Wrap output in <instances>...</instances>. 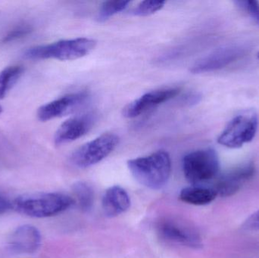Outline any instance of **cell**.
I'll return each instance as SVG.
<instances>
[{
  "instance_id": "2e32d148",
  "label": "cell",
  "mask_w": 259,
  "mask_h": 258,
  "mask_svg": "<svg viewBox=\"0 0 259 258\" xmlns=\"http://www.w3.org/2000/svg\"><path fill=\"white\" fill-rule=\"evenodd\" d=\"M23 72L24 68L20 65L6 67L0 71V100L3 99L16 84Z\"/></svg>"
},
{
  "instance_id": "ac0fdd59",
  "label": "cell",
  "mask_w": 259,
  "mask_h": 258,
  "mask_svg": "<svg viewBox=\"0 0 259 258\" xmlns=\"http://www.w3.org/2000/svg\"><path fill=\"white\" fill-rule=\"evenodd\" d=\"M129 4V1H118L116 0V1L104 2L99 10L97 20L100 22L106 21L113 15L125 10Z\"/></svg>"
},
{
  "instance_id": "7402d4cb",
  "label": "cell",
  "mask_w": 259,
  "mask_h": 258,
  "mask_svg": "<svg viewBox=\"0 0 259 258\" xmlns=\"http://www.w3.org/2000/svg\"><path fill=\"white\" fill-rule=\"evenodd\" d=\"M243 228L251 231H259V210L252 214L243 224Z\"/></svg>"
},
{
  "instance_id": "ba28073f",
  "label": "cell",
  "mask_w": 259,
  "mask_h": 258,
  "mask_svg": "<svg viewBox=\"0 0 259 258\" xmlns=\"http://www.w3.org/2000/svg\"><path fill=\"white\" fill-rule=\"evenodd\" d=\"M246 48L242 45H229L218 48L199 59L191 68L193 74L212 72L222 69L245 56Z\"/></svg>"
},
{
  "instance_id": "9a60e30c",
  "label": "cell",
  "mask_w": 259,
  "mask_h": 258,
  "mask_svg": "<svg viewBox=\"0 0 259 258\" xmlns=\"http://www.w3.org/2000/svg\"><path fill=\"white\" fill-rule=\"evenodd\" d=\"M180 199L193 205H205L212 202L218 194L214 189L202 186H192L184 188L180 192Z\"/></svg>"
},
{
  "instance_id": "cb8c5ba5",
  "label": "cell",
  "mask_w": 259,
  "mask_h": 258,
  "mask_svg": "<svg viewBox=\"0 0 259 258\" xmlns=\"http://www.w3.org/2000/svg\"><path fill=\"white\" fill-rule=\"evenodd\" d=\"M12 208V204L4 197L0 196V215L6 213Z\"/></svg>"
},
{
  "instance_id": "d6986e66",
  "label": "cell",
  "mask_w": 259,
  "mask_h": 258,
  "mask_svg": "<svg viewBox=\"0 0 259 258\" xmlns=\"http://www.w3.org/2000/svg\"><path fill=\"white\" fill-rule=\"evenodd\" d=\"M32 31L31 26L27 24H21L12 27L4 36L2 37L0 42L3 44L10 43L14 41L22 39Z\"/></svg>"
},
{
  "instance_id": "ffe728a7",
  "label": "cell",
  "mask_w": 259,
  "mask_h": 258,
  "mask_svg": "<svg viewBox=\"0 0 259 258\" xmlns=\"http://www.w3.org/2000/svg\"><path fill=\"white\" fill-rule=\"evenodd\" d=\"M164 4V1H143L133 10V14L137 16H148L161 10Z\"/></svg>"
},
{
  "instance_id": "277c9868",
  "label": "cell",
  "mask_w": 259,
  "mask_h": 258,
  "mask_svg": "<svg viewBox=\"0 0 259 258\" xmlns=\"http://www.w3.org/2000/svg\"><path fill=\"white\" fill-rule=\"evenodd\" d=\"M220 169L219 156L212 148L189 153L183 159L185 178L193 186H201L217 177Z\"/></svg>"
},
{
  "instance_id": "6da1fadb",
  "label": "cell",
  "mask_w": 259,
  "mask_h": 258,
  "mask_svg": "<svg viewBox=\"0 0 259 258\" xmlns=\"http://www.w3.org/2000/svg\"><path fill=\"white\" fill-rule=\"evenodd\" d=\"M127 167L134 178L143 186L158 190L169 180L171 173V161L167 151L159 150L146 157L131 159Z\"/></svg>"
},
{
  "instance_id": "4fadbf2b",
  "label": "cell",
  "mask_w": 259,
  "mask_h": 258,
  "mask_svg": "<svg viewBox=\"0 0 259 258\" xmlns=\"http://www.w3.org/2000/svg\"><path fill=\"white\" fill-rule=\"evenodd\" d=\"M255 174L252 164L243 165L221 176L213 188L218 195L229 197L237 193L246 181Z\"/></svg>"
},
{
  "instance_id": "8fae6325",
  "label": "cell",
  "mask_w": 259,
  "mask_h": 258,
  "mask_svg": "<svg viewBox=\"0 0 259 258\" xmlns=\"http://www.w3.org/2000/svg\"><path fill=\"white\" fill-rule=\"evenodd\" d=\"M96 117L94 114L77 115L61 124L56 132L54 142L56 145H65L86 135L94 127Z\"/></svg>"
},
{
  "instance_id": "d4e9b609",
  "label": "cell",
  "mask_w": 259,
  "mask_h": 258,
  "mask_svg": "<svg viewBox=\"0 0 259 258\" xmlns=\"http://www.w3.org/2000/svg\"><path fill=\"white\" fill-rule=\"evenodd\" d=\"M3 107H2V106H0V115H1L2 112H3Z\"/></svg>"
},
{
  "instance_id": "3957f363",
  "label": "cell",
  "mask_w": 259,
  "mask_h": 258,
  "mask_svg": "<svg viewBox=\"0 0 259 258\" xmlns=\"http://www.w3.org/2000/svg\"><path fill=\"white\" fill-rule=\"evenodd\" d=\"M97 45L95 39L80 37L63 39L47 45L29 48L25 53L27 59L33 60L57 59L71 61L80 59L89 54Z\"/></svg>"
},
{
  "instance_id": "603a6c76",
  "label": "cell",
  "mask_w": 259,
  "mask_h": 258,
  "mask_svg": "<svg viewBox=\"0 0 259 258\" xmlns=\"http://www.w3.org/2000/svg\"><path fill=\"white\" fill-rule=\"evenodd\" d=\"M201 99V95L199 92H190L186 94L185 96L183 98L182 102L185 105H195L199 102Z\"/></svg>"
},
{
  "instance_id": "7c38bea8",
  "label": "cell",
  "mask_w": 259,
  "mask_h": 258,
  "mask_svg": "<svg viewBox=\"0 0 259 258\" xmlns=\"http://www.w3.org/2000/svg\"><path fill=\"white\" fill-rule=\"evenodd\" d=\"M41 245L39 230L31 225H24L17 228L11 235L8 248L16 254H30L36 252Z\"/></svg>"
},
{
  "instance_id": "e0dca14e",
  "label": "cell",
  "mask_w": 259,
  "mask_h": 258,
  "mask_svg": "<svg viewBox=\"0 0 259 258\" xmlns=\"http://www.w3.org/2000/svg\"><path fill=\"white\" fill-rule=\"evenodd\" d=\"M73 192L79 207L83 212H88L92 209L94 201V193L92 188L83 182L75 183L73 186Z\"/></svg>"
},
{
  "instance_id": "30bf717a",
  "label": "cell",
  "mask_w": 259,
  "mask_h": 258,
  "mask_svg": "<svg viewBox=\"0 0 259 258\" xmlns=\"http://www.w3.org/2000/svg\"><path fill=\"white\" fill-rule=\"evenodd\" d=\"M179 93L180 89L178 88H167L146 92L126 106L123 109V115L127 118L140 116L147 111L175 98Z\"/></svg>"
},
{
  "instance_id": "52a82bcc",
  "label": "cell",
  "mask_w": 259,
  "mask_h": 258,
  "mask_svg": "<svg viewBox=\"0 0 259 258\" xmlns=\"http://www.w3.org/2000/svg\"><path fill=\"white\" fill-rule=\"evenodd\" d=\"M89 98L85 92H74L60 97L41 106L37 111L38 119L42 122L62 118L77 112Z\"/></svg>"
},
{
  "instance_id": "484cf974",
  "label": "cell",
  "mask_w": 259,
  "mask_h": 258,
  "mask_svg": "<svg viewBox=\"0 0 259 258\" xmlns=\"http://www.w3.org/2000/svg\"><path fill=\"white\" fill-rule=\"evenodd\" d=\"M257 57H258V59H259V51L258 53V55H257Z\"/></svg>"
},
{
  "instance_id": "5bb4252c",
  "label": "cell",
  "mask_w": 259,
  "mask_h": 258,
  "mask_svg": "<svg viewBox=\"0 0 259 258\" xmlns=\"http://www.w3.org/2000/svg\"><path fill=\"white\" fill-rule=\"evenodd\" d=\"M102 205L105 215L109 218H114L128 210L131 206V198L123 188L114 186L105 192Z\"/></svg>"
},
{
  "instance_id": "8992f818",
  "label": "cell",
  "mask_w": 259,
  "mask_h": 258,
  "mask_svg": "<svg viewBox=\"0 0 259 258\" xmlns=\"http://www.w3.org/2000/svg\"><path fill=\"white\" fill-rule=\"evenodd\" d=\"M119 137L113 133H106L79 147L71 156L73 165L87 168L106 159L116 148Z\"/></svg>"
},
{
  "instance_id": "9c48e42d",
  "label": "cell",
  "mask_w": 259,
  "mask_h": 258,
  "mask_svg": "<svg viewBox=\"0 0 259 258\" xmlns=\"http://www.w3.org/2000/svg\"><path fill=\"white\" fill-rule=\"evenodd\" d=\"M158 233L163 239L190 248L202 247L200 236L196 230L175 220L166 219L158 225Z\"/></svg>"
},
{
  "instance_id": "44dd1931",
  "label": "cell",
  "mask_w": 259,
  "mask_h": 258,
  "mask_svg": "<svg viewBox=\"0 0 259 258\" xmlns=\"http://www.w3.org/2000/svg\"><path fill=\"white\" fill-rule=\"evenodd\" d=\"M236 4L239 7L246 11L251 18L257 23L259 26V2L255 0H246V1H237Z\"/></svg>"
},
{
  "instance_id": "5b68a950",
  "label": "cell",
  "mask_w": 259,
  "mask_h": 258,
  "mask_svg": "<svg viewBox=\"0 0 259 258\" xmlns=\"http://www.w3.org/2000/svg\"><path fill=\"white\" fill-rule=\"evenodd\" d=\"M258 126V115L255 111H243L228 123L218 138V142L228 148H241L253 140Z\"/></svg>"
},
{
  "instance_id": "7a4b0ae2",
  "label": "cell",
  "mask_w": 259,
  "mask_h": 258,
  "mask_svg": "<svg viewBox=\"0 0 259 258\" xmlns=\"http://www.w3.org/2000/svg\"><path fill=\"white\" fill-rule=\"evenodd\" d=\"M74 204V200L65 194L42 192L18 197L12 203V207L30 218H45L59 215Z\"/></svg>"
}]
</instances>
